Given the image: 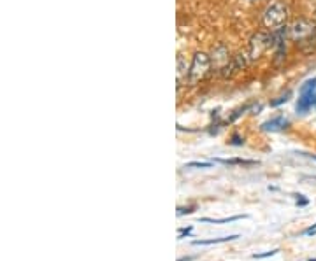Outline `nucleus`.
Masks as SVG:
<instances>
[{
    "instance_id": "1",
    "label": "nucleus",
    "mask_w": 316,
    "mask_h": 261,
    "mask_svg": "<svg viewBox=\"0 0 316 261\" xmlns=\"http://www.w3.org/2000/svg\"><path fill=\"white\" fill-rule=\"evenodd\" d=\"M288 18V9L285 4L281 2H272V4L267 5L265 12H263V18H262V23L265 28H271V30H276L279 26H283V23L287 21Z\"/></svg>"
},
{
    "instance_id": "2",
    "label": "nucleus",
    "mask_w": 316,
    "mask_h": 261,
    "mask_svg": "<svg viewBox=\"0 0 316 261\" xmlns=\"http://www.w3.org/2000/svg\"><path fill=\"white\" fill-rule=\"evenodd\" d=\"M209 67H211V56H207L205 53H195L192 60V65H190V82L195 84L199 82L201 79L205 78V74L209 72Z\"/></svg>"
},
{
    "instance_id": "3",
    "label": "nucleus",
    "mask_w": 316,
    "mask_h": 261,
    "mask_svg": "<svg viewBox=\"0 0 316 261\" xmlns=\"http://www.w3.org/2000/svg\"><path fill=\"white\" fill-rule=\"evenodd\" d=\"M271 35H267V33H257L253 35V39L250 41V46H248V56L250 60H257L260 54L265 51L267 48H271Z\"/></svg>"
},
{
    "instance_id": "4",
    "label": "nucleus",
    "mask_w": 316,
    "mask_h": 261,
    "mask_svg": "<svg viewBox=\"0 0 316 261\" xmlns=\"http://www.w3.org/2000/svg\"><path fill=\"white\" fill-rule=\"evenodd\" d=\"M316 25L309 20H299L293 23V26L290 28V35L293 41H304L315 33Z\"/></svg>"
},
{
    "instance_id": "5",
    "label": "nucleus",
    "mask_w": 316,
    "mask_h": 261,
    "mask_svg": "<svg viewBox=\"0 0 316 261\" xmlns=\"http://www.w3.org/2000/svg\"><path fill=\"white\" fill-rule=\"evenodd\" d=\"M248 60H250L248 53H241V54H237V56H234L222 69V76H225V78H229V76H234L235 72H239V70H242L244 67L248 65Z\"/></svg>"
},
{
    "instance_id": "6",
    "label": "nucleus",
    "mask_w": 316,
    "mask_h": 261,
    "mask_svg": "<svg viewBox=\"0 0 316 261\" xmlns=\"http://www.w3.org/2000/svg\"><path fill=\"white\" fill-rule=\"evenodd\" d=\"M229 61H230L229 49H227L225 44H218L216 48H213V53H211V65H214L216 69L222 70Z\"/></svg>"
},
{
    "instance_id": "7",
    "label": "nucleus",
    "mask_w": 316,
    "mask_h": 261,
    "mask_svg": "<svg viewBox=\"0 0 316 261\" xmlns=\"http://www.w3.org/2000/svg\"><path fill=\"white\" fill-rule=\"evenodd\" d=\"M316 105V91H311V93H300L299 102H297V112L304 114L308 112L309 109Z\"/></svg>"
},
{
    "instance_id": "8",
    "label": "nucleus",
    "mask_w": 316,
    "mask_h": 261,
    "mask_svg": "<svg viewBox=\"0 0 316 261\" xmlns=\"http://www.w3.org/2000/svg\"><path fill=\"white\" fill-rule=\"evenodd\" d=\"M190 76V67H188V61L183 54L177 56V82H183L186 78Z\"/></svg>"
},
{
    "instance_id": "9",
    "label": "nucleus",
    "mask_w": 316,
    "mask_h": 261,
    "mask_svg": "<svg viewBox=\"0 0 316 261\" xmlns=\"http://www.w3.org/2000/svg\"><path fill=\"white\" fill-rule=\"evenodd\" d=\"M287 125H288V121L285 118H274V119H271V121H267L265 125H263V130L278 131V130L287 128Z\"/></svg>"
},
{
    "instance_id": "10",
    "label": "nucleus",
    "mask_w": 316,
    "mask_h": 261,
    "mask_svg": "<svg viewBox=\"0 0 316 261\" xmlns=\"http://www.w3.org/2000/svg\"><path fill=\"white\" fill-rule=\"evenodd\" d=\"M235 238H239V235H229V237H223V238H211V240H195L193 244H195V245H214V244H223V242L235 240Z\"/></svg>"
},
{
    "instance_id": "11",
    "label": "nucleus",
    "mask_w": 316,
    "mask_h": 261,
    "mask_svg": "<svg viewBox=\"0 0 316 261\" xmlns=\"http://www.w3.org/2000/svg\"><path fill=\"white\" fill-rule=\"evenodd\" d=\"M248 216H232V217H223V219H211V217H204V223H214V225H222V223H232V221H239V219H246Z\"/></svg>"
},
{
    "instance_id": "12",
    "label": "nucleus",
    "mask_w": 316,
    "mask_h": 261,
    "mask_svg": "<svg viewBox=\"0 0 316 261\" xmlns=\"http://www.w3.org/2000/svg\"><path fill=\"white\" fill-rule=\"evenodd\" d=\"M316 91V79H309L308 82H304L302 88H300V93H311Z\"/></svg>"
},
{
    "instance_id": "13",
    "label": "nucleus",
    "mask_w": 316,
    "mask_h": 261,
    "mask_svg": "<svg viewBox=\"0 0 316 261\" xmlns=\"http://www.w3.org/2000/svg\"><path fill=\"white\" fill-rule=\"evenodd\" d=\"M222 163H227V165H255V161H246V159H222Z\"/></svg>"
},
{
    "instance_id": "14",
    "label": "nucleus",
    "mask_w": 316,
    "mask_h": 261,
    "mask_svg": "<svg viewBox=\"0 0 316 261\" xmlns=\"http://www.w3.org/2000/svg\"><path fill=\"white\" fill-rule=\"evenodd\" d=\"M188 168H211L213 163H204V161H192V163L186 165Z\"/></svg>"
},
{
    "instance_id": "15",
    "label": "nucleus",
    "mask_w": 316,
    "mask_h": 261,
    "mask_svg": "<svg viewBox=\"0 0 316 261\" xmlns=\"http://www.w3.org/2000/svg\"><path fill=\"white\" fill-rule=\"evenodd\" d=\"M276 253H278V249H272V251H267V253H263V254H253V258H255V260H262V258L274 256Z\"/></svg>"
},
{
    "instance_id": "16",
    "label": "nucleus",
    "mask_w": 316,
    "mask_h": 261,
    "mask_svg": "<svg viewBox=\"0 0 316 261\" xmlns=\"http://www.w3.org/2000/svg\"><path fill=\"white\" fill-rule=\"evenodd\" d=\"M193 207H179L177 209V216H185V214H192Z\"/></svg>"
},
{
    "instance_id": "17",
    "label": "nucleus",
    "mask_w": 316,
    "mask_h": 261,
    "mask_svg": "<svg viewBox=\"0 0 316 261\" xmlns=\"http://www.w3.org/2000/svg\"><path fill=\"white\" fill-rule=\"evenodd\" d=\"M288 97H290V93L283 95V97H279V98H278V100H274V102H271V105H272V107H276V105H279V104L287 102V100H288Z\"/></svg>"
},
{
    "instance_id": "18",
    "label": "nucleus",
    "mask_w": 316,
    "mask_h": 261,
    "mask_svg": "<svg viewBox=\"0 0 316 261\" xmlns=\"http://www.w3.org/2000/svg\"><path fill=\"white\" fill-rule=\"evenodd\" d=\"M192 232V226H188L186 230H181V233H179V240L181 238H185V235H188V233Z\"/></svg>"
}]
</instances>
